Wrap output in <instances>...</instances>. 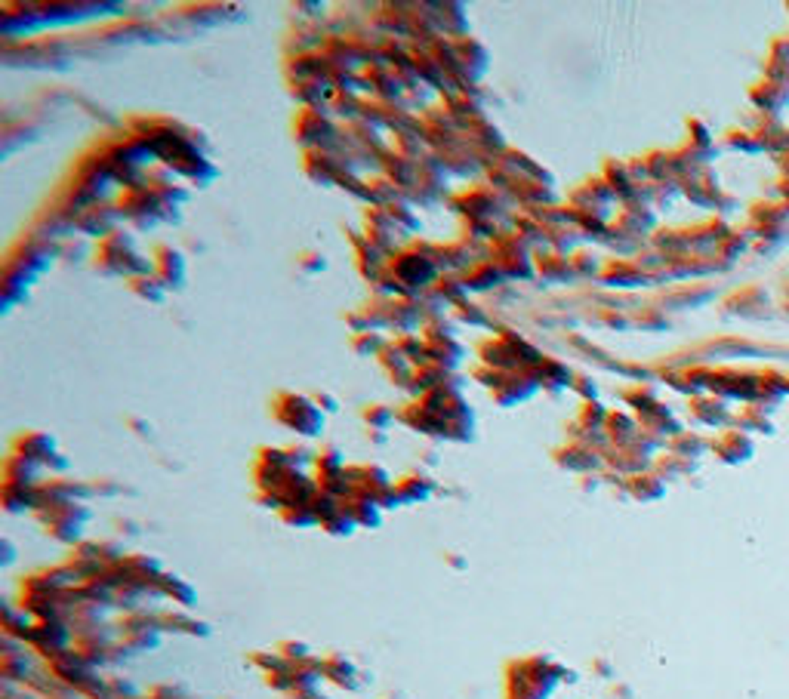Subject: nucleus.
Returning <instances> with one entry per match:
<instances>
[{
    "label": "nucleus",
    "instance_id": "f257e3e1",
    "mask_svg": "<svg viewBox=\"0 0 789 699\" xmlns=\"http://www.w3.org/2000/svg\"><path fill=\"white\" fill-rule=\"evenodd\" d=\"M275 416L281 422L293 425V429H299L303 434H321V429H324L321 407L315 401L303 398V394H281L275 403Z\"/></svg>",
    "mask_w": 789,
    "mask_h": 699
},
{
    "label": "nucleus",
    "instance_id": "f03ea898",
    "mask_svg": "<svg viewBox=\"0 0 789 699\" xmlns=\"http://www.w3.org/2000/svg\"><path fill=\"white\" fill-rule=\"evenodd\" d=\"M392 271L398 275V281H401V286H404L407 293H413L410 286H420V290H423V286H429L438 277L435 259H425V256H416V253L398 256V262H392Z\"/></svg>",
    "mask_w": 789,
    "mask_h": 699
},
{
    "label": "nucleus",
    "instance_id": "7ed1b4c3",
    "mask_svg": "<svg viewBox=\"0 0 789 699\" xmlns=\"http://www.w3.org/2000/svg\"><path fill=\"white\" fill-rule=\"evenodd\" d=\"M160 256V271H164V284L167 286H176V277L185 281V256L173 247H160L158 250Z\"/></svg>",
    "mask_w": 789,
    "mask_h": 699
},
{
    "label": "nucleus",
    "instance_id": "20e7f679",
    "mask_svg": "<svg viewBox=\"0 0 789 699\" xmlns=\"http://www.w3.org/2000/svg\"><path fill=\"white\" fill-rule=\"evenodd\" d=\"M364 419L373 425V431H385L394 422V410L385 407V403H373V407L364 410Z\"/></svg>",
    "mask_w": 789,
    "mask_h": 699
},
{
    "label": "nucleus",
    "instance_id": "39448f33",
    "mask_svg": "<svg viewBox=\"0 0 789 699\" xmlns=\"http://www.w3.org/2000/svg\"><path fill=\"white\" fill-rule=\"evenodd\" d=\"M355 352L358 354H383L385 352V339H380L376 333H358L355 336Z\"/></svg>",
    "mask_w": 789,
    "mask_h": 699
},
{
    "label": "nucleus",
    "instance_id": "423d86ee",
    "mask_svg": "<svg viewBox=\"0 0 789 699\" xmlns=\"http://www.w3.org/2000/svg\"><path fill=\"white\" fill-rule=\"evenodd\" d=\"M456 314H460L462 321L475 324V327H484V324H487V314L478 305H472V302H460V305H456Z\"/></svg>",
    "mask_w": 789,
    "mask_h": 699
},
{
    "label": "nucleus",
    "instance_id": "0eeeda50",
    "mask_svg": "<svg viewBox=\"0 0 789 699\" xmlns=\"http://www.w3.org/2000/svg\"><path fill=\"white\" fill-rule=\"evenodd\" d=\"M299 265H303V271H308V275H318V271L327 268V262H324V256H321V253H308L306 259L299 262Z\"/></svg>",
    "mask_w": 789,
    "mask_h": 699
},
{
    "label": "nucleus",
    "instance_id": "6e6552de",
    "mask_svg": "<svg viewBox=\"0 0 789 699\" xmlns=\"http://www.w3.org/2000/svg\"><path fill=\"white\" fill-rule=\"evenodd\" d=\"M315 403H318L321 410H327V413H336V410H339V401L334 398V394H327V392L315 394Z\"/></svg>",
    "mask_w": 789,
    "mask_h": 699
}]
</instances>
